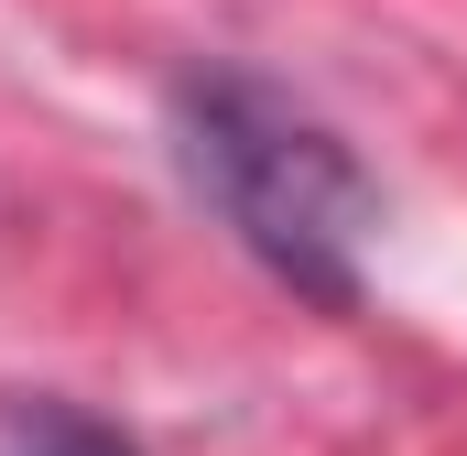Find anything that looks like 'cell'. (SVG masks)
<instances>
[{"label": "cell", "mask_w": 467, "mask_h": 456, "mask_svg": "<svg viewBox=\"0 0 467 456\" xmlns=\"http://www.w3.org/2000/svg\"><path fill=\"white\" fill-rule=\"evenodd\" d=\"M0 456H141L119 424L77 413V402H11L0 413Z\"/></svg>", "instance_id": "7a4b0ae2"}, {"label": "cell", "mask_w": 467, "mask_h": 456, "mask_svg": "<svg viewBox=\"0 0 467 456\" xmlns=\"http://www.w3.org/2000/svg\"><path fill=\"white\" fill-rule=\"evenodd\" d=\"M174 141L196 196L239 228V250L261 272H283L305 305L348 316L358 305V250L380 228V196L358 174V152L316 109H294L261 77H196L174 98Z\"/></svg>", "instance_id": "6da1fadb"}]
</instances>
